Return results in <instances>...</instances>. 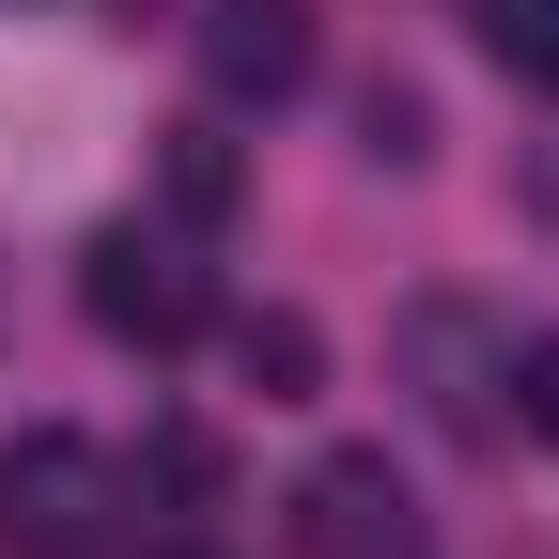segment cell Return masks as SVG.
<instances>
[{"label": "cell", "instance_id": "obj_4", "mask_svg": "<svg viewBox=\"0 0 559 559\" xmlns=\"http://www.w3.org/2000/svg\"><path fill=\"white\" fill-rule=\"evenodd\" d=\"M311 62H326L311 0H202V94H218V109H280V94H311Z\"/></svg>", "mask_w": 559, "mask_h": 559}, {"label": "cell", "instance_id": "obj_5", "mask_svg": "<svg viewBox=\"0 0 559 559\" xmlns=\"http://www.w3.org/2000/svg\"><path fill=\"white\" fill-rule=\"evenodd\" d=\"M234 373H249L264 404H311V389H326V326H311V311H234Z\"/></svg>", "mask_w": 559, "mask_h": 559}, {"label": "cell", "instance_id": "obj_6", "mask_svg": "<svg viewBox=\"0 0 559 559\" xmlns=\"http://www.w3.org/2000/svg\"><path fill=\"white\" fill-rule=\"evenodd\" d=\"M481 47H498V79L559 94V0H481Z\"/></svg>", "mask_w": 559, "mask_h": 559}, {"label": "cell", "instance_id": "obj_10", "mask_svg": "<svg viewBox=\"0 0 559 559\" xmlns=\"http://www.w3.org/2000/svg\"><path fill=\"white\" fill-rule=\"evenodd\" d=\"M513 419L559 451V342H528V358H513Z\"/></svg>", "mask_w": 559, "mask_h": 559}, {"label": "cell", "instance_id": "obj_2", "mask_svg": "<svg viewBox=\"0 0 559 559\" xmlns=\"http://www.w3.org/2000/svg\"><path fill=\"white\" fill-rule=\"evenodd\" d=\"M79 311H94L109 342H140V358H171V342H202V326H218V296H202V264H187L171 234H94Z\"/></svg>", "mask_w": 559, "mask_h": 559}, {"label": "cell", "instance_id": "obj_8", "mask_svg": "<svg viewBox=\"0 0 559 559\" xmlns=\"http://www.w3.org/2000/svg\"><path fill=\"white\" fill-rule=\"evenodd\" d=\"M358 140H373V156H389V171H419V156H436V109H419V94L389 79V94L358 109Z\"/></svg>", "mask_w": 559, "mask_h": 559}, {"label": "cell", "instance_id": "obj_9", "mask_svg": "<svg viewBox=\"0 0 559 559\" xmlns=\"http://www.w3.org/2000/svg\"><path fill=\"white\" fill-rule=\"evenodd\" d=\"M171 202H187V218H218V202H234V156H218V140H171Z\"/></svg>", "mask_w": 559, "mask_h": 559}, {"label": "cell", "instance_id": "obj_1", "mask_svg": "<svg viewBox=\"0 0 559 559\" xmlns=\"http://www.w3.org/2000/svg\"><path fill=\"white\" fill-rule=\"evenodd\" d=\"M94 528H109V451L94 436L0 451V559H94Z\"/></svg>", "mask_w": 559, "mask_h": 559}, {"label": "cell", "instance_id": "obj_7", "mask_svg": "<svg viewBox=\"0 0 559 559\" xmlns=\"http://www.w3.org/2000/svg\"><path fill=\"white\" fill-rule=\"evenodd\" d=\"M404 358H419V373H436V389H419V404H436V419H451V436H481V389H466V311H419V326H404Z\"/></svg>", "mask_w": 559, "mask_h": 559}, {"label": "cell", "instance_id": "obj_3", "mask_svg": "<svg viewBox=\"0 0 559 559\" xmlns=\"http://www.w3.org/2000/svg\"><path fill=\"white\" fill-rule=\"evenodd\" d=\"M296 559H436L419 544V498L389 481V451H326L296 481Z\"/></svg>", "mask_w": 559, "mask_h": 559}]
</instances>
